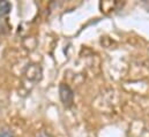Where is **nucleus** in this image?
Here are the masks:
<instances>
[{"instance_id": "39448f33", "label": "nucleus", "mask_w": 149, "mask_h": 137, "mask_svg": "<svg viewBox=\"0 0 149 137\" xmlns=\"http://www.w3.org/2000/svg\"><path fill=\"white\" fill-rule=\"evenodd\" d=\"M36 137H51V135L47 134L45 130H42V131H39L37 135H36Z\"/></svg>"}, {"instance_id": "f03ea898", "label": "nucleus", "mask_w": 149, "mask_h": 137, "mask_svg": "<svg viewBox=\"0 0 149 137\" xmlns=\"http://www.w3.org/2000/svg\"><path fill=\"white\" fill-rule=\"evenodd\" d=\"M24 76L30 82H38V81H40L42 80V76H43L42 67L38 64L28 65L26 70H24Z\"/></svg>"}, {"instance_id": "f257e3e1", "label": "nucleus", "mask_w": 149, "mask_h": 137, "mask_svg": "<svg viewBox=\"0 0 149 137\" xmlns=\"http://www.w3.org/2000/svg\"><path fill=\"white\" fill-rule=\"evenodd\" d=\"M59 97L65 107H71L74 103V93L70 85L61 83L59 85Z\"/></svg>"}, {"instance_id": "7ed1b4c3", "label": "nucleus", "mask_w": 149, "mask_h": 137, "mask_svg": "<svg viewBox=\"0 0 149 137\" xmlns=\"http://www.w3.org/2000/svg\"><path fill=\"white\" fill-rule=\"evenodd\" d=\"M10 3L8 1H0V15H7L10 12Z\"/></svg>"}, {"instance_id": "20e7f679", "label": "nucleus", "mask_w": 149, "mask_h": 137, "mask_svg": "<svg viewBox=\"0 0 149 137\" xmlns=\"http://www.w3.org/2000/svg\"><path fill=\"white\" fill-rule=\"evenodd\" d=\"M0 137H14V136H13L12 131H9L7 129H2V130H0Z\"/></svg>"}]
</instances>
